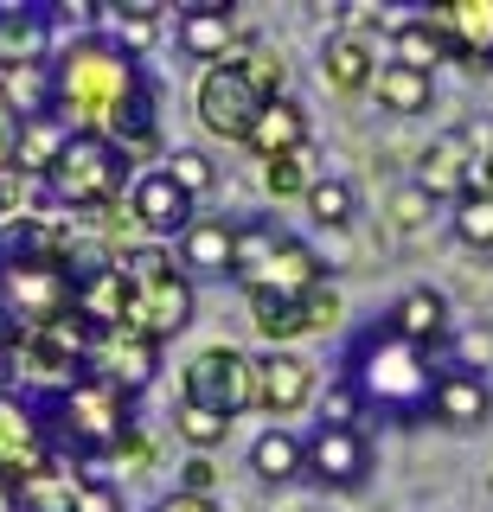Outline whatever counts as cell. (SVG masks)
<instances>
[{
  "label": "cell",
  "mask_w": 493,
  "mask_h": 512,
  "mask_svg": "<svg viewBox=\"0 0 493 512\" xmlns=\"http://www.w3.org/2000/svg\"><path fill=\"white\" fill-rule=\"evenodd\" d=\"M52 116L65 128L77 122V135H109L135 154L154 141V77L122 45L77 39L52 64Z\"/></svg>",
  "instance_id": "6da1fadb"
},
{
  "label": "cell",
  "mask_w": 493,
  "mask_h": 512,
  "mask_svg": "<svg viewBox=\"0 0 493 512\" xmlns=\"http://www.w3.org/2000/svg\"><path fill=\"white\" fill-rule=\"evenodd\" d=\"M97 263H109V250H77L52 224H13L0 237V352L77 320V282Z\"/></svg>",
  "instance_id": "7a4b0ae2"
},
{
  "label": "cell",
  "mask_w": 493,
  "mask_h": 512,
  "mask_svg": "<svg viewBox=\"0 0 493 512\" xmlns=\"http://www.w3.org/2000/svg\"><path fill=\"white\" fill-rule=\"evenodd\" d=\"M436 378H442V365L417 340H404L385 314L372 327H359L353 346H346V410H365L378 423H397V429L429 423Z\"/></svg>",
  "instance_id": "3957f363"
},
{
  "label": "cell",
  "mask_w": 493,
  "mask_h": 512,
  "mask_svg": "<svg viewBox=\"0 0 493 512\" xmlns=\"http://www.w3.org/2000/svg\"><path fill=\"white\" fill-rule=\"evenodd\" d=\"M129 404H135V397H122L116 384H103L97 372L65 384V391H39L33 397L58 468H65V455H71V468H97V461L122 455V448H129L135 461L148 455V448L129 436Z\"/></svg>",
  "instance_id": "277c9868"
},
{
  "label": "cell",
  "mask_w": 493,
  "mask_h": 512,
  "mask_svg": "<svg viewBox=\"0 0 493 512\" xmlns=\"http://www.w3.org/2000/svg\"><path fill=\"white\" fill-rule=\"evenodd\" d=\"M116 269L129 276V308H122L116 333L161 346V340H173V333L193 320V282L173 276L167 250H129V256H116Z\"/></svg>",
  "instance_id": "5b68a950"
},
{
  "label": "cell",
  "mask_w": 493,
  "mask_h": 512,
  "mask_svg": "<svg viewBox=\"0 0 493 512\" xmlns=\"http://www.w3.org/2000/svg\"><path fill=\"white\" fill-rule=\"evenodd\" d=\"M231 282H244L250 295H308L314 282H327V263L295 231H282L276 218H250V224H237Z\"/></svg>",
  "instance_id": "8992f818"
},
{
  "label": "cell",
  "mask_w": 493,
  "mask_h": 512,
  "mask_svg": "<svg viewBox=\"0 0 493 512\" xmlns=\"http://www.w3.org/2000/svg\"><path fill=\"white\" fill-rule=\"evenodd\" d=\"M129 173H135V154L129 148H116L109 135H77L71 128V141H65V154L52 160V192L65 205H77V212H109V205L122 199V186H129Z\"/></svg>",
  "instance_id": "52a82bcc"
},
{
  "label": "cell",
  "mask_w": 493,
  "mask_h": 512,
  "mask_svg": "<svg viewBox=\"0 0 493 512\" xmlns=\"http://www.w3.org/2000/svg\"><path fill=\"white\" fill-rule=\"evenodd\" d=\"M180 404L231 423V416H244L250 404H257V365H250L237 346L199 352V359L186 365V378H180Z\"/></svg>",
  "instance_id": "ba28073f"
},
{
  "label": "cell",
  "mask_w": 493,
  "mask_h": 512,
  "mask_svg": "<svg viewBox=\"0 0 493 512\" xmlns=\"http://www.w3.org/2000/svg\"><path fill=\"white\" fill-rule=\"evenodd\" d=\"M276 103L263 84H257V71L250 64H212V71L199 77V122L212 128V135H225V141H250L257 135V122H263V109Z\"/></svg>",
  "instance_id": "9c48e42d"
},
{
  "label": "cell",
  "mask_w": 493,
  "mask_h": 512,
  "mask_svg": "<svg viewBox=\"0 0 493 512\" xmlns=\"http://www.w3.org/2000/svg\"><path fill=\"white\" fill-rule=\"evenodd\" d=\"M301 474H314L321 487L333 493H353L365 487V474H372V436L353 423V416H321V423L301 436Z\"/></svg>",
  "instance_id": "30bf717a"
},
{
  "label": "cell",
  "mask_w": 493,
  "mask_h": 512,
  "mask_svg": "<svg viewBox=\"0 0 493 512\" xmlns=\"http://www.w3.org/2000/svg\"><path fill=\"white\" fill-rule=\"evenodd\" d=\"M52 442H45V423L33 410V397L0 391V487L26 493L39 474H52Z\"/></svg>",
  "instance_id": "8fae6325"
},
{
  "label": "cell",
  "mask_w": 493,
  "mask_h": 512,
  "mask_svg": "<svg viewBox=\"0 0 493 512\" xmlns=\"http://www.w3.org/2000/svg\"><path fill=\"white\" fill-rule=\"evenodd\" d=\"M487 416H493L487 372H474V365H442L436 397H429V423H442V429H487Z\"/></svg>",
  "instance_id": "7c38bea8"
},
{
  "label": "cell",
  "mask_w": 493,
  "mask_h": 512,
  "mask_svg": "<svg viewBox=\"0 0 493 512\" xmlns=\"http://www.w3.org/2000/svg\"><path fill=\"white\" fill-rule=\"evenodd\" d=\"M429 32L442 39V52L468 58V64H493V0H449L429 7Z\"/></svg>",
  "instance_id": "4fadbf2b"
},
{
  "label": "cell",
  "mask_w": 493,
  "mask_h": 512,
  "mask_svg": "<svg viewBox=\"0 0 493 512\" xmlns=\"http://www.w3.org/2000/svg\"><path fill=\"white\" fill-rule=\"evenodd\" d=\"M135 218L148 224L154 237H186L193 231V192H186L180 180H173L167 167H154V173H141L135 180Z\"/></svg>",
  "instance_id": "5bb4252c"
},
{
  "label": "cell",
  "mask_w": 493,
  "mask_h": 512,
  "mask_svg": "<svg viewBox=\"0 0 493 512\" xmlns=\"http://www.w3.org/2000/svg\"><path fill=\"white\" fill-rule=\"evenodd\" d=\"M250 365H257V404L269 416H295L314 397V365H301L295 352H263Z\"/></svg>",
  "instance_id": "9a60e30c"
},
{
  "label": "cell",
  "mask_w": 493,
  "mask_h": 512,
  "mask_svg": "<svg viewBox=\"0 0 493 512\" xmlns=\"http://www.w3.org/2000/svg\"><path fill=\"white\" fill-rule=\"evenodd\" d=\"M180 269L186 276H231L237 269V224L193 218V231L180 237Z\"/></svg>",
  "instance_id": "2e32d148"
},
{
  "label": "cell",
  "mask_w": 493,
  "mask_h": 512,
  "mask_svg": "<svg viewBox=\"0 0 493 512\" xmlns=\"http://www.w3.org/2000/svg\"><path fill=\"white\" fill-rule=\"evenodd\" d=\"M385 320L404 333V340H417L423 352L436 346V340H449V301H442L436 288H410L397 308H385Z\"/></svg>",
  "instance_id": "e0dca14e"
},
{
  "label": "cell",
  "mask_w": 493,
  "mask_h": 512,
  "mask_svg": "<svg viewBox=\"0 0 493 512\" xmlns=\"http://www.w3.org/2000/svg\"><path fill=\"white\" fill-rule=\"evenodd\" d=\"M225 39H231V7H186L180 13V52L186 58L225 64Z\"/></svg>",
  "instance_id": "ac0fdd59"
},
{
  "label": "cell",
  "mask_w": 493,
  "mask_h": 512,
  "mask_svg": "<svg viewBox=\"0 0 493 512\" xmlns=\"http://www.w3.org/2000/svg\"><path fill=\"white\" fill-rule=\"evenodd\" d=\"M250 148H257L263 160H276V154H301L308 148V116H301L295 103H269L263 109V122H257V135H250Z\"/></svg>",
  "instance_id": "d6986e66"
},
{
  "label": "cell",
  "mask_w": 493,
  "mask_h": 512,
  "mask_svg": "<svg viewBox=\"0 0 493 512\" xmlns=\"http://www.w3.org/2000/svg\"><path fill=\"white\" fill-rule=\"evenodd\" d=\"M45 52V13L0 7V64H33Z\"/></svg>",
  "instance_id": "ffe728a7"
},
{
  "label": "cell",
  "mask_w": 493,
  "mask_h": 512,
  "mask_svg": "<svg viewBox=\"0 0 493 512\" xmlns=\"http://www.w3.org/2000/svg\"><path fill=\"white\" fill-rule=\"evenodd\" d=\"M250 314H257V333L263 340H295L308 333V295H250Z\"/></svg>",
  "instance_id": "44dd1931"
},
{
  "label": "cell",
  "mask_w": 493,
  "mask_h": 512,
  "mask_svg": "<svg viewBox=\"0 0 493 512\" xmlns=\"http://www.w3.org/2000/svg\"><path fill=\"white\" fill-rule=\"evenodd\" d=\"M378 103L397 109V116H417L429 109V71H410V64H378Z\"/></svg>",
  "instance_id": "7402d4cb"
},
{
  "label": "cell",
  "mask_w": 493,
  "mask_h": 512,
  "mask_svg": "<svg viewBox=\"0 0 493 512\" xmlns=\"http://www.w3.org/2000/svg\"><path fill=\"white\" fill-rule=\"evenodd\" d=\"M301 436H289V429H269V436H257V448H250V468H257L263 480H295L301 474Z\"/></svg>",
  "instance_id": "603a6c76"
},
{
  "label": "cell",
  "mask_w": 493,
  "mask_h": 512,
  "mask_svg": "<svg viewBox=\"0 0 493 512\" xmlns=\"http://www.w3.org/2000/svg\"><path fill=\"white\" fill-rule=\"evenodd\" d=\"M327 77L340 90H365V84H372V52H365L359 39H333L327 45Z\"/></svg>",
  "instance_id": "cb8c5ba5"
},
{
  "label": "cell",
  "mask_w": 493,
  "mask_h": 512,
  "mask_svg": "<svg viewBox=\"0 0 493 512\" xmlns=\"http://www.w3.org/2000/svg\"><path fill=\"white\" fill-rule=\"evenodd\" d=\"M455 237L468 250H493V192H468L455 205Z\"/></svg>",
  "instance_id": "d4e9b609"
},
{
  "label": "cell",
  "mask_w": 493,
  "mask_h": 512,
  "mask_svg": "<svg viewBox=\"0 0 493 512\" xmlns=\"http://www.w3.org/2000/svg\"><path fill=\"white\" fill-rule=\"evenodd\" d=\"M263 186L276 192V199H301L314 180H308V148L301 154H276V160H263Z\"/></svg>",
  "instance_id": "484cf974"
},
{
  "label": "cell",
  "mask_w": 493,
  "mask_h": 512,
  "mask_svg": "<svg viewBox=\"0 0 493 512\" xmlns=\"http://www.w3.org/2000/svg\"><path fill=\"white\" fill-rule=\"evenodd\" d=\"M442 52V39L429 32V20H410L404 32H397V64H410V71H429Z\"/></svg>",
  "instance_id": "4316f807"
},
{
  "label": "cell",
  "mask_w": 493,
  "mask_h": 512,
  "mask_svg": "<svg viewBox=\"0 0 493 512\" xmlns=\"http://www.w3.org/2000/svg\"><path fill=\"white\" fill-rule=\"evenodd\" d=\"M308 205H314V218H321V224H353V186H346V180L308 186Z\"/></svg>",
  "instance_id": "83f0119b"
},
{
  "label": "cell",
  "mask_w": 493,
  "mask_h": 512,
  "mask_svg": "<svg viewBox=\"0 0 493 512\" xmlns=\"http://www.w3.org/2000/svg\"><path fill=\"white\" fill-rule=\"evenodd\" d=\"M20 135H26V116H20V103H13V90L0 84V173L20 160Z\"/></svg>",
  "instance_id": "f1b7e54d"
},
{
  "label": "cell",
  "mask_w": 493,
  "mask_h": 512,
  "mask_svg": "<svg viewBox=\"0 0 493 512\" xmlns=\"http://www.w3.org/2000/svg\"><path fill=\"white\" fill-rule=\"evenodd\" d=\"M167 173H173V180H180L186 192H193V199H199L205 186H212V160L193 154V148H180V154H173V160H167Z\"/></svg>",
  "instance_id": "f546056e"
},
{
  "label": "cell",
  "mask_w": 493,
  "mask_h": 512,
  "mask_svg": "<svg viewBox=\"0 0 493 512\" xmlns=\"http://www.w3.org/2000/svg\"><path fill=\"white\" fill-rule=\"evenodd\" d=\"M225 429H231V423H218V416H205V410H186V404H180V436L193 442V448H212L218 436H225Z\"/></svg>",
  "instance_id": "4dcf8cb0"
},
{
  "label": "cell",
  "mask_w": 493,
  "mask_h": 512,
  "mask_svg": "<svg viewBox=\"0 0 493 512\" xmlns=\"http://www.w3.org/2000/svg\"><path fill=\"white\" fill-rule=\"evenodd\" d=\"M71 512H122V500H116V487H103V480H77Z\"/></svg>",
  "instance_id": "1f68e13d"
},
{
  "label": "cell",
  "mask_w": 493,
  "mask_h": 512,
  "mask_svg": "<svg viewBox=\"0 0 493 512\" xmlns=\"http://www.w3.org/2000/svg\"><path fill=\"white\" fill-rule=\"evenodd\" d=\"M180 474H186V493H205V500H212V480H218V474H212V461H205V455H193Z\"/></svg>",
  "instance_id": "d6a6232c"
},
{
  "label": "cell",
  "mask_w": 493,
  "mask_h": 512,
  "mask_svg": "<svg viewBox=\"0 0 493 512\" xmlns=\"http://www.w3.org/2000/svg\"><path fill=\"white\" fill-rule=\"evenodd\" d=\"M468 192H493V148H487V160H474L468 173H461V199Z\"/></svg>",
  "instance_id": "836d02e7"
},
{
  "label": "cell",
  "mask_w": 493,
  "mask_h": 512,
  "mask_svg": "<svg viewBox=\"0 0 493 512\" xmlns=\"http://www.w3.org/2000/svg\"><path fill=\"white\" fill-rule=\"evenodd\" d=\"M154 512H218V506L205 500V493H167V500L154 506Z\"/></svg>",
  "instance_id": "e575fe53"
},
{
  "label": "cell",
  "mask_w": 493,
  "mask_h": 512,
  "mask_svg": "<svg viewBox=\"0 0 493 512\" xmlns=\"http://www.w3.org/2000/svg\"><path fill=\"white\" fill-rule=\"evenodd\" d=\"M0 512H20V493L13 487H0Z\"/></svg>",
  "instance_id": "d590c367"
}]
</instances>
